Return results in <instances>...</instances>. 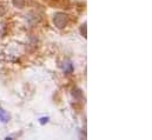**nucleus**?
<instances>
[{
  "label": "nucleus",
  "instance_id": "nucleus-1",
  "mask_svg": "<svg viewBox=\"0 0 152 140\" xmlns=\"http://www.w3.org/2000/svg\"><path fill=\"white\" fill-rule=\"evenodd\" d=\"M53 23L58 28H64L67 24V15L65 13H57L54 15Z\"/></svg>",
  "mask_w": 152,
  "mask_h": 140
},
{
  "label": "nucleus",
  "instance_id": "nucleus-2",
  "mask_svg": "<svg viewBox=\"0 0 152 140\" xmlns=\"http://www.w3.org/2000/svg\"><path fill=\"white\" fill-rule=\"evenodd\" d=\"M8 119H10V117H8V114L0 107V120L2 121V122H7L8 121Z\"/></svg>",
  "mask_w": 152,
  "mask_h": 140
},
{
  "label": "nucleus",
  "instance_id": "nucleus-3",
  "mask_svg": "<svg viewBox=\"0 0 152 140\" xmlns=\"http://www.w3.org/2000/svg\"><path fill=\"white\" fill-rule=\"evenodd\" d=\"M64 70H65V72H69V73H71L72 72V70H73V67H72V64L69 61V63H66L65 65H64Z\"/></svg>",
  "mask_w": 152,
  "mask_h": 140
},
{
  "label": "nucleus",
  "instance_id": "nucleus-4",
  "mask_svg": "<svg viewBox=\"0 0 152 140\" xmlns=\"http://www.w3.org/2000/svg\"><path fill=\"white\" fill-rule=\"evenodd\" d=\"M47 120H48V118H42V119H40V122L45 124V122H47Z\"/></svg>",
  "mask_w": 152,
  "mask_h": 140
}]
</instances>
